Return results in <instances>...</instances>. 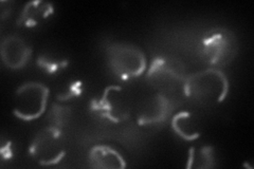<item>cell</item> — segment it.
<instances>
[{
	"label": "cell",
	"instance_id": "1",
	"mask_svg": "<svg viewBox=\"0 0 254 169\" xmlns=\"http://www.w3.org/2000/svg\"><path fill=\"white\" fill-rule=\"evenodd\" d=\"M184 90L190 100L203 105L221 103L229 91L226 75L216 68L206 69L187 76Z\"/></svg>",
	"mask_w": 254,
	"mask_h": 169
},
{
	"label": "cell",
	"instance_id": "12",
	"mask_svg": "<svg viewBox=\"0 0 254 169\" xmlns=\"http://www.w3.org/2000/svg\"><path fill=\"white\" fill-rule=\"evenodd\" d=\"M172 126L175 132L186 141H193L199 138V124L190 112H179L174 116Z\"/></svg>",
	"mask_w": 254,
	"mask_h": 169
},
{
	"label": "cell",
	"instance_id": "16",
	"mask_svg": "<svg viewBox=\"0 0 254 169\" xmlns=\"http://www.w3.org/2000/svg\"><path fill=\"white\" fill-rule=\"evenodd\" d=\"M81 84L79 83H74L73 85H71L69 87V90L67 92H65V94L63 95H59V99L61 101H66V100H69L72 98V96H76L78 95L79 93H81Z\"/></svg>",
	"mask_w": 254,
	"mask_h": 169
},
{
	"label": "cell",
	"instance_id": "4",
	"mask_svg": "<svg viewBox=\"0 0 254 169\" xmlns=\"http://www.w3.org/2000/svg\"><path fill=\"white\" fill-rule=\"evenodd\" d=\"M30 154L42 165L59 163L65 156V142L61 128L50 125L39 131L31 144Z\"/></svg>",
	"mask_w": 254,
	"mask_h": 169
},
{
	"label": "cell",
	"instance_id": "6",
	"mask_svg": "<svg viewBox=\"0 0 254 169\" xmlns=\"http://www.w3.org/2000/svg\"><path fill=\"white\" fill-rule=\"evenodd\" d=\"M92 109L111 122L120 123L129 116V102L120 86H109L98 101L92 102Z\"/></svg>",
	"mask_w": 254,
	"mask_h": 169
},
{
	"label": "cell",
	"instance_id": "13",
	"mask_svg": "<svg viewBox=\"0 0 254 169\" xmlns=\"http://www.w3.org/2000/svg\"><path fill=\"white\" fill-rule=\"evenodd\" d=\"M214 166V152L211 146L190 150L188 168H211Z\"/></svg>",
	"mask_w": 254,
	"mask_h": 169
},
{
	"label": "cell",
	"instance_id": "9",
	"mask_svg": "<svg viewBox=\"0 0 254 169\" xmlns=\"http://www.w3.org/2000/svg\"><path fill=\"white\" fill-rule=\"evenodd\" d=\"M171 110V101L163 93H156L140 108L138 120L141 125L162 123L170 115Z\"/></svg>",
	"mask_w": 254,
	"mask_h": 169
},
{
	"label": "cell",
	"instance_id": "3",
	"mask_svg": "<svg viewBox=\"0 0 254 169\" xmlns=\"http://www.w3.org/2000/svg\"><path fill=\"white\" fill-rule=\"evenodd\" d=\"M49 90L41 83H27L15 94L14 114L22 120H33L41 116L47 107Z\"/></svg>",
	"mask_w": 254,
	"mask_h": 169
},
{
	"label": "cell",
	"instance_id": "10",
	"mask_svg": "<svg viewBox=\"0 0 254 169\" xmlns=\"http://www.w3.org/2000/svg\"><path fill=\"white\" fill-rule=\"evenodd\" d=\"M53 13V5L50 2L36 0L28 2L17 20V25L27 28H34L41 25Z\"/></svg>",
	"mask_w": 254,
	"mask_h": 169
},
{
	"label": "cell",
	"instance_id": "7",
	"mask_svg": "<svg viewBox=\"0 0 254 169\" xmlns=\"http://www.w3.org/2000/svg\"><path fill=\"white\" fill-rule=\"evenodd\" d=\"M186 77L184 66L174 59L157 58L148 72V78L162 90H170L171 86H174L175 83L185 82Z\"/></svg>",
	"mask_w": 254,
	"mask_h": 169
},
{
	"label": "cell",
	"instance_id": "15",
	"mask_svg": "<svg viewBox=\"0 0 254 169\" xmlns=\"http://www.w3.org/2000/svg\"><path fill=\"white\" fill-rule=\"evenodd\" d=\"M38 65L42 67V69H45L49 73H54V72L59 71L61 68H64L67 65L66 60H59L54 59L50 56H42L38 58Z\"/></svg>",
	"mask_w": 254,
	"mask_h": 169
},
{
	"label": "cell",
	"instance_id": "2",
	"mask_svg": "<svg viewBox=\"0 0 254 169\" xmlns=\"http://www.w3.org/2000/svg\"><path fill=\"white\" fill-rule=\"evenodd\" d=\"M109 66L115 73L123 79L138 77L146 68L144 53L129 44L117 43L107 48Z\"/></svg>",
	"mask_w": 254,
	"mask_h": 169
},
{
	"label": "cell",
	"instance_id": "8",
	"mask_svg": "<svg viewBox=\"0 0 254 169\" xmlns=\"http://www.w3.org/2000/svg\"><path fill=\"white\" fill-rule=\"evenodd\" d=\"M31 56L27 43L17 35H9L1 43V57L4 65L13 70L25 67Z\"/></svg>",
	"mask_w": 254,
	"mask_h": 169
},
{
	"label": "cell",
	"instance_id": "11",
	"mask_svg": "<svg viewBox=\"0 0 254 169\" xmlns=\"http://www.w3.org/2000/svg\"><path fill=\"white\" fill-rule=\"evenodd\" d=\"M89 162L91 167L104 169H122L126 163L118 151L105 145L94 146L89 152Z\"/></svg>",
	"mask_w": 254,
	"mask_h": 169
},
{
	"label": "cell",
	"instance_id": "5",
	"mask_svg": "<svg viewBox=\"0 0 254 169\" xmlns=\"http://www.w3.org/2000/svg\"><path fill=\"white\" fill-rule=\"evenodd\" d=\"M203 53L213 66L221 67L229 63L237 53V40L227 30L212 32L202 40Z\"/></svg>",
	"mask_w": 254,
	"mask_h": 169
},
{
	"label": "cell",
	"instance_id": "14",
	"mask_svg": "<svg viewBox=\"0 0 254 169\" xmlns=\"http://www.w3.org/2000/svg\"><path fill=\"white\" fill-rule=\"evenodd\" d=\"M50 122L52 126L63 128V126H65L68 122V119L70 117V110L66 107L60 106V105H53L52 110L50 111Z\"/></svg>",
	"mask_w": 254,
	"mask_h": 169
}]
</instances>
